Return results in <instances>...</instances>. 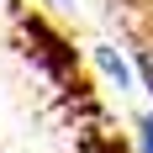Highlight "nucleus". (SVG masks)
Returning a JSON list of instances; mask_svg holds the SVG:
<instances>
[{
	"mask_svg": "<svg viewBox=\"0 0 153 153\" xmlns=\"http://www.w3.org/2000/svg\"><path fill=\"white\" fill-rule=\"evenodd\" d=\"M137 148L153 153V116H143V127H137Z\"/></svg>",
	"mask_w": 153,
	"mask_h": 153,
	"instance_id": "3",
	"label": "nucleus"
},
{
	"mask_svg": "<svg viewBox=\"0 0 153 153\" xmlns=\"http://www.w3.org/2000/svg\"><path fill=\"white\" fill-rule=\"evenodd\" d=\"M95 63H100V74H106V79H116V90H127V85H132V69L122 63V53H111V48H95Z\"/></svg>",
	"mask_w": 153,
	"mask_h": 153,
	"instance_id": "1",
	"label": "nucleus"
},
{
	"mask_svg": "<svg viewBox=\"0 0 153 153\" xmlns=\"http://www.w3.org/2000/svg\"><path fill=\"white\" fill-rule=\"evenodd\" d=\"M137 79L153 90V48H143V53H137Z\"/></svg>",
	"mask_w": 153,
	"mask_h": 153,
	"instance_id": "2",
	"label": "nucleus"
}]
</instances>
